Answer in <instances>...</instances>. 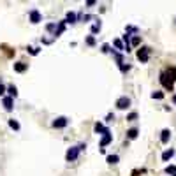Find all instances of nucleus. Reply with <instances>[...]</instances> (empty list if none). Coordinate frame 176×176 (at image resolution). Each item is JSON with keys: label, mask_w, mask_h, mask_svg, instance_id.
<instances>
[{"label": "nucleus", "mask_w": 176, "mask_h": 176, "mask_svg": "<svg viewBox=\"0 0 176 176\" xmlns=\"http://www.w3.org/2000/svg\"><path fill=\"white\" fill-rule=\"evenodd\" d=\"M12 97H4V108H6V111H12Z\"/></svg>", "instance_id": "11"}, {"label": "nucleus", "mask_w": 176, "mask_h": 176, "mask_svg": "<svg viewBox=\"0 0 176 176\" xmlns=\"http://www.w3.org/2000/svg\"><path fill=\"white\" fill-rule=\"evenodd\" d=\"M111 141H113V134H111V130L106 127V130L102 132V139H100V150H104V146H108Z\"/></svg>", "instance_id": "3"}, {"label": "nucleus", "mask_w": 176, "mask_h": 176, "mask_svg": "<svg viewBox=\"0 0 176 176\" xmlns=\"http://www.w3.org/2000/svg\"><path fill=\"white\" fill-rule=\"evenodd\" d=\"M9 127H11V129H14V130H20V123H18L14 118H11V120H9Z\"/></svg>", "instance_id": "20"}, {"label": "nucleus", "mask_w": 176, "mask_h": 176, "mask_svg": "<svg viewBox=\"0 0 176 176\" xmlns=\"http://www.w3.org/2000/svg\"><path fill=\"white\" fill-rule=\"evenodd\" d=\"M41 20H42V16H41V12H39L37 9H32V11H30V21H32L33 25H35V23H39Z\"/></svg>", "instance_id": "7"}, {"label": "nucleus", "mask_w": 176, "mask_h": 176, "mask_svg": "<svg viewBox=\"0 0 176 176\" xmlns=\"http://www.w3.org/2000/svg\"><path fill=\"white\" fill-rule=\"evenodd\" d=\"M6 90H7V88L4 86V85H2V83H0V95H4V94H6Z\"/></svg>", "instance_id": "29"}, {"label": "nucleus", "mask_w": 176, "mask_h": 176, "mask_svg": "<svg viewBox=\"0 0 176 176\" xmlns=\"http://www.w3.org/2000/svg\"><path fill=\"white\" fill-rule=\"evenodd\" d=\"M173 157H174V150H173V148L165 150L164 153H162V160H164V162H167V160H171V159H173Z\"/></svg>", "instance_id": "9"}, {"label": "nucleus", "mask_w": 176, "mask_h": 176, "mask_svg": "<svg viewBox=\"0 0 176 176\" xmlns=\"http://www.w3.org/2000/svg\"><path fill=\"white\" fill-rule=\"evenodd\" d=\"M136 118H138V113H130V115H127V120L129 121H134Z\"/></svg>", "instance_id": "25"}, {"label": "nucleus", "mask_w": 176, "mask_h": 176, "mask_svg": "<svg viewBox=\"0 0 176 176\" xmlns=\"http://www.w3.org/2000/svg\"><path fill=\"white\" fill-rule=\"evenodd\" d=\"M116 108H118V109H129V108H130V99H129V97H125V95H123V97H120V99L116 100Z\"/></svg>", "instance_id": "4"}, {"label": "nucleus", "mask_w": 176, "mask_h": 176, "mask_svg": "<svg viewBox=\"0 0 176 176\" xmlns=\"http://www.w3.org/2000/svg\"><path fill=\"white\" fill-rule=\"evenodd\" d=\"M69 125V118H65V116H58V118H55V121H53V127L55 129H64V127Z\"/></svg>", "instance_id": "5"}, {"label": "nucleus", "mask_w": 176, "mask_h": 176, "mask_svg": "<svg viewBox=\"0 0 176 176\" xmlns=\"http://www.w3.org/2000/svg\"><path fill=\"white\" fill-rule=\"evenodd\" d=\"M152 99H164V94H162V92H153V94H152Z\"/></svg>", "instance_id": "22"}, {"label": "nucleus", "mask_w": 176, "mask_h": 176, "mask_svg": "<svg viewBox=\"0 0 176 176\" xmlns=\"http://www.w3.org/2000/svg\"><path fill=\"white\" fill-rule=\"evenodd\" d=\"M28 51H30V55H37V53H39V48H28Z\"/></svg>", "instance_id": "28"}, {"label": "nucleus", "mask_w": 176, "mask_h": 176, "mask_svg": "<svg viewBox=\"0 0 176 176\" xmlns=\"http://www.w3.org/2000/svg\"><path fill=\"white\" fill-rule=\"evenodd\" d=\"M176 81V69H167V71L160 72V83L165 90L173 92V85Z\"/></svg>", "instance_id": "1"}, {"label": "nucleus", "mask_w": 176, "mask_h": 176, "mask_svg": "<svg viewBox=\"0 0 176 176\" xmlns=\"http://www.w3.org/2000/svg\"><path fill=\"white\" fill-rule=\"evenodd\" d=\"M99 30H100V21H97L94 27H92V33H97Z\"/></svg>", "instance_id": "24"}, {"label": "nucleus", "mask_w": 176, "mask_h": 176, "mask_svg": "<svg viewBox=\"0 0 176 176\" xmlns=\"http://www.w3.org/2000/svg\"><path fill=\"white\" fill-rule=\"evenodd\" d=\"M27 64H23V62H18V64H14V71L16 72H25L27 71Z\"/></svg>", "instance_id": "12"}, {"label": "nucleus", "mask_w": 176, "mask_h": 176, "mask_svg": "<svg viewBox=\"0 0 176 176\" xmlns=\"http://www.w3.org/2000/svg\"><path fill=\"white\" fill-rule=\"evenodd\" d=\"M46 30H48V32H53V30H55L56 32V23H48V25H46Z\"/></svg>", "instance_id": "21"}, {"label": "nucleus", "mask_w": 176, "mask_h": 176, "mask_svg": "<svg viewBox=\"0 0 176 176\" xmlns=\"http://www.w3.org/2000/svg\"><path fill=\"white\" fill-rule=\"evenodd\" d=\"M64 30H65V20L58 23V27H56V32L53 33V35H55V37H60L62 33H64Z\"/></svg>", "instance_id": "10"}, {"label": "nucleus", "mask_w": 176, "mask_h": 176, "mask_svg": "<svg viewBox=\"0 0 176 176\" xmlns=\"http://www.w3.org/2000/svg\"><path fill=\"white\" fill-rule=\"evenodd\" d=\"M165 173L169 176H176V165H167V167H165Z\"/></svg>", "instance_id": "18"}, {"label": "nucleus", "mask_w": 176, "mask_h": 176, "mask_svg": "<svg viewBox=\"0 0 176 176\" xmlns=\"http://www.w3.org/2000/svg\"><path fill=\"white\" fill-rule=\"evenodd\" d=\"M65 23H76V12H67V18H65Z\"/></svg>", "instance_id": "13"}, {"label": "nucleus", "mask_w": 176, "mask_h": 176, "mask_svg": "<svg viewBox=\"0 0 176 176\" xmlns=\"http://www.w3.org/2000/svg\"><path fill=\"white\" fill-rule=\"evenodd\" d=\"M108 164H116V162H118V160H120V157H118V155H108Z\"/></svg>", "instance_id": "16"}, {"label": "nucleus", "mask_w": 176, "mask_h": 176, "mask_svg": "<svg viewBox=\"0 0 176 176\" xmlns=\"http://www.w3.org/2000/svg\"><path fill=\"white\" fill-rule=\"evenodd\" d=\"M7 92H9V97H16L18 95V88L14 86V85H9V86H7Z\"/></svg>", "instance_id": "14"}, {"label": "nucleus", "mask_w": 176, "mask_h": 176, "mask_svg": "<svg viewBox=\"0 0 176 176\" xmlns=\"http://www.w3.org/2000/svg\"><path fill=\"white\" fill-rule=\"evenodd\" d=\"M111 120H115V115H111V113H109V115H108V118H106V121H111Z\"/></svg>", "instance_id": "30"}, {"label": "nucleus", "mask_w": 176, "mask_h": 176, "mask_svg": "<svg viewBox=\"0 0 176 176\" xmlns=\"http://www.w3.org/2000/svg\"><path fill=\"white\" fill-rule=\"evenodd\" d=\"M102 53H111L109 44H102Z\"/></svg>", "instance_id": "27"}, {"label": "nucleus", "mask_w": 176, "mask_h": 176, "mask_svg": "<svg viewBox=\"0 0 176 176\" xmlns=\"http://www.w3.org/2000/svg\"><path fill=\"white\" fill-rule=\"evenodd\" d=\"M139 42H141V39H139L138 35H134V37H132V46H138Z\"/></svg>", "instance_id": "26"}, {"label": "nucleus", "mask_w": 176, "mask_h": 176, "mask_svg": "<svg viewBox=\"0 0 176 176\" xmlns=\"http://www.w3.org/2000/svg\"><path fill=\"white\" fill-rule=\"evenodd\" d=\"M86 44L88 46H95V37L94 35H88L86 37Z\"/></svg>", "instance_id": "23"}, {"label": "nucleus", "mask_w": 176, "mask_h": 176, "mask_svg": "<svg viewBox=\"0 0 176 176\" xmlns=\"http://www.w3.org/2000/svg\"><path fill=\"white\" fill-rule=\"evenodd\" d=\"M169 139H171V130L169 129H164V130H162V136H160V143L167 144L169 143Z\"/></svg>", "instance_id": "8"}, {"label": "nucleus", "mask_w": 176, "mask_h": 176, "mask_svg": "<svg viewBox=\"0 0 176 176\" xmlns=\"http://www.w3.org/2000/svg\"><path fill=\"white\" fill-rule=\"evenodd\" d=\"M79 146H72V148L67 150V153H65V160L67 162H74V160L77 159V155H79Z\"/></svg>", "instance_id": "2"}, {"label": "nucleus", "mask_w": 176, "mask_h": 176, "mask_svg": "<svg viewBox=\"0 0 176 176\" xmlns=\"http://www.w3.org/2000/svg\"><path fill=\"white\" fill-rule=\"evenodd\" d=\"M127 138L129 139H136L138 138V129H130V130H127Z\"/></svg>", "instance_id": "15"}, {"label": "nucleus", "mask_w": 176, "mask_h": 176, "mask_svg": "<svg viewBox=\"0 0 176 176\" xmlns=\"http://www.w3.org/2000/svg\"><path fill=\"white\" fill-rule=\"evenodd\" d=\"M113 44H115V46H116V50H120V51H125V46L121 44V41H120V39H115V41H113Z\"/></svg>", "instance_id": "19"}, {"label": "nucleus", "mask_w": 176, "mask_h": 176, "mask_svg": "<svg viewBox=\"0 0 176 176\" xmlns=\"http://www.w3.org/2000/svg\"><path fill=\"white\" fill-rule=\"evenodd\" d=\"M94 130L97 132V134H102V132L106 130V127H104V125H102V123H100V121H99V123H95V127H94Z\"/></svg>", "instance_id": "17"}, {"label": "nucleus", "mask_w": 176, "mask_h": 176, "mask_svg": "<svg viewBox=\"0 0 176 176\" xmlns=\"http://www.w3.org/2000/svg\"><path fill=\"white\" fill-rule=\"evenodd\" d=\"M138 58L143 64H146V62L150 60V48H141V50L138 51Z\"/></svg>", "instance_id": "6"}, {"label": "nucleus", "mask_w": 176, "mask_h": 176, "mask_svg": "<svg viewBox=\"0 0 176 176\" xmlns=\"http://www.w3.org/2000/svg\"><path fill=\"white\" fill-rule=\"evenodd\" d=\"M173 102H174V104H176V95H174V97H173Z\"/></svg>", "instance_id": "31"}]
</instances>
